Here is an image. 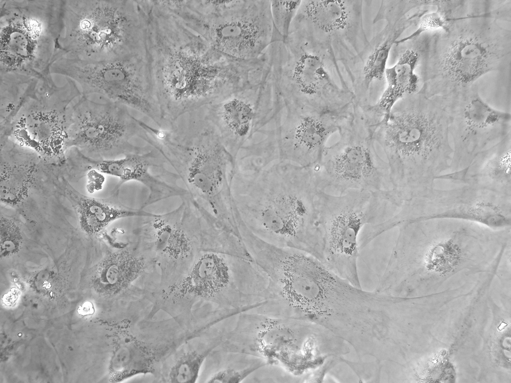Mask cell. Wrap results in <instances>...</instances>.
Instances as JSON below:
<instances>
[{"label": "cell", "mask_w": 511, "mask_h": 383, "mask_svg": "<svg viewBox=\"0 0 511 383\" xmlns=\"http://www.w3.org/2000/svg\"><path fill=\"white\" fill-rule=\"evenodd\" d=\"M231 187L239 216L252 233L323 262L313 168L277 159L265 161L252 172L237 169Z\"/></svg>", "instance_id": "cell-1"}, {"label": "cell", "mask_w": 511, "mask_h": 383, "mask_svg": "<svg viewBox=\"0 0 511 383\" xmlns=\"http://www.w3.org/2000/svg\"><path fill=\"white\" fill-rule=\"evenodd\" d=\"M401 100L376 126L373 138L403 201L434 189L437 178L449 171L453 150L448 115L439 98L411 94Z\"/></svg>", "instance_id": "cell-2"}, {"label": "cell", "mask_w": 511, "mask_h": 383, "mask_svg": "<svg viewBox=\"0 0 511 383\" xmlns=\"http://www.w3.org/2000/svg\"><path fill=\"white\" fill-rule=\"evenodd\" d=\"M139 138L158 150L176 172L190 197L229 229L237 226L231 182L236 160L202 108L186 113L166 129L142 121Z\"/></svg>", "instance_id": "cell-3"}, {"label": "cell", "mask_w": 511, "mask_h": 383, "mask_svg": "<svg viewBox=\"0 0 511 383\" xmlns=\"http://www.w3.org/2000/svg\"><path fill=\"white\" fill-rule=\"evenodd\" d=\"M398 234L385 268L379 277L386 283L419 264L428 271L442 273L476 259H495V232L483 225L453 219L405 223Z\"/></svg>", "instance_id": "cell-4"}, {"label": "cell", "mask_w": 511, "mask_h": 383, "mask_svg": "<svg viewBox=\"0 0 511 383\" xmlns=\"http://www.w3.org/2000/svg\"><path fill=\"white\" fill-rule=\"evenodd\" d=\"M402 203L393 190H353L335 195L318 190L316 205L323 242V263L361 288L357 266L360 234L366 226L392 217Z\"/></svg>", "instance_id": "cell-5"}, {"label": "cell", "mask_w": 511, "mask_h": 383, "mask_svg": "<svg viewBox=\"0 0 511 383\" xmlns=\"http://www.w3.org/2000/svg\"><path fill=\"white\" fill-rule=\"evenodd\" d=\"M63 0H0V72L50 73Z\"/></svg>", "instance_id": "cell-6"}, {"label": "cell", "mask_w": 511, "mask_h": 383, "mask_svg": "<svg viewBox=\"0 0 511 383\" xmlns=\"http://www.w3.org/2000/svg\"><path fill=\"white\" fill-rule=\"evenodd\" d=\"M374 131L363 110H355L338 131V141L326 147L313 168L318 190L335 195L393 190L388 164L376 148Z\"/></svg>", "instance_id": "cell-7"}, {"label": "cell", "mask_w": 511, "mask_h": 383, "mask_svg": "<svg viewBox=\"0 0 511 383\" xmlns=\"http://www.w3.org/2000/svg\"><path fill=\"white\" fill-rule=\"evenodd\" d=\"M273 57L269 71L260 82L202 108L236 161L241 150L251 148L250 144L257 134L268 136L271 130L266 128L269 124H275L283 109L284 101Z\"/></svg>", "instance_id": "cell-8"}, {"label": "cell", "mask_w": 511, "mask_h": 383, "mask_svg": "<svg viewBox=\"0 0 511 383\" xmlns=\"http://www.w3.org/2000/svg\"><path fill=\"white\" fill-rule=\"evenodd\" d=\"M142 130L141 121L120 103L96 94H82L70 107L67 148L76 147L94 161L143 153L145 148L130 142Z\"/></svg>", "instance_id": "cell-9"}, {"label": "cell", "mask_w": 511, "mask_h": 383, "mask_svg": "<svg viewBox=\"0 0 511 383\" xmlns=\"http://www.w3.org/2000/svg\"><path fill=\"white\" fill-rule=\"evenodd\" d=\"M256 343L266 364L306 378L331 359L348 354L351 348L325 327L301 319L264 328L259 333Z\"/></svg>", "instance_id": "cell-10"}, {"label": "cell", "mask_w": 511, "mask_h": 383, "mask_svg": "<svg viewBox=\"0 0 511 383\" xmlns=\"http://www.w3.org/2000/svg\"><path fill=\"white\" fill-rule=\"evenodd\" d=\"M117 3L103 0H63L54 57L87 61L116 59L120 42Z\"/></svg>", "instance_id": "cell-11"}, {"label": "cell", "mask_w": 511, "mask_h": 383, "mask_svg": "<svg viewBox=\"0 0 511 383\" xmlns=\"http://www.w3.org/2000/svg\"><path fill=\"white\" fill-rule=\"evenodd\" d=\"M75 98L68 83L57 79L40 81L16 115L13 133L19 145L46 161L61 155L67 148L69 107Z\"/></svg>", "instance_id": "cell-12"}, {"label": "cell", "mask_w": 511, "mask_h": 383, "mask_svg": "<svg viewBox=\"0 0 511 383\" xmlns=\"http://www.w3.org/2000/svg\"><path fill=\"white\" fill-rule=\"evenodd\" d=\"M441 100L448 115L453 150L449 172L465 168L511 133V114L491 107L477 93H453Z\"/></svg>", "instance_id": "cell-13"}, {"label": "cell", "mask_w": 511, "mask_h": 383, "mask_svg": "<svg viewBox=\"0 0 511 383\" xmlns=\"http://www.w3.org/2000/svg\"><path fill=\"white\" fill-rule=\"evenodd\" d=\"M346 108L321 112L284 102L282 113L267 140L275 150L271 160L287 161L314 168L319 162L329 137L351 118Z\"/></svg>", "instance_id": "cell-14"}, {"label": "cell", "mask_w": 511, "mask_h": 383, "mask_svg": "<svg viewBox=\"0 0 511 383\" xmlns=\"http://www.w3.org/2000/svg\"><path fill=\"white\" fill-rule=\"evenodd\" d=\"M205 21L210 45L234 58H257L274 41L270 0H230L224 9L207 15Z\"/></svg>", "instance_id": "cell-15"}, {"label": "cell", "mask_w": 511, "mask_h": 383, "mask_svg": "<svg viewBox=\"0 0 511 383\" xmlns=\"http://www.w3.org/2000/svg\"><path fill=\"white\" fill-rule=\"evenodd\" d=\"M410 209L412 214L419 213L407 223L453 219L476 223L493 230L511 226V195L465 185L449 190L434 189L412 199Z\"/></svg>", "instance_id": "cell-16"}, {"label": "cell", "mask_w": 511, "mask_h": 383, "mask_svg": "<svg viewBox=\"0 0 511 383\" xmlns=\"http://www.w3.org/2000/svg\"><path fill=\"white\" fill-rule=\"evenodd\" d=\"M166 163L162 154L152 148L147 152L128 154L119 159L94 161L93 168L101 173L119 178L116 191L130 181L143 184L150 192L144 204L147 206L171 196L189 195L187 190L172 182L173 179L180 178L165 168Z\"/></svg>", "instance_id": "cell-17"}, {"label": "cell", "mask_w": 511, "mask_h": 383, "mask_svg": "<svg viewBox=\"0 0 511 383\" xmlns=\"http://www.w3.org/2000/svg\"><path fill=\"white\" fill-rule=\"evenodd\" d=\"M248 260L226 253L201 251L180 284L181 291L212 297L237 293L247 287Z\"/></svg>", "instance_id": "cell-18"}, {"label": "cell", "mask_w": 511, "mask_h": 383, "mask_svg": "<svg viewBox=\"0 0 511 383\" xmlns=\"http://www.w3.org/2000/svg\"><path fill=\"white\" fill-rule=\"evenodd\" d=\"M501 56L484 35L463 31L445 44L439 66L451 81L466 86L496 69Z\"/></svg>", "instance_id": "cell-19"}, {"label": "cell", "mask_w": 511, "mask_h": 383, "mask_svg": "<svg viewBox=\"0 0 511 383\" xmlns=\"http://www.w3.org/2000/svg\"><path fill=\"white\" fill-rule=\"evenodd\" d=\"M511 133L496 145L482 151L465 168L439 176L436 180L511 195Z\"/></svg>", "instance_id": "cell-20"}, {"label": "cell", "mask_w": 511, "mask_h": 383, "mask_svg": "<svg viewBox=\"0 0 511 383\" xmlns=\"http://www.w3.org/2000/svg\"><path fill=\"white\" fill-rule=\"evenodd\" d=\"M12 149L1 151L0 198L10 204L20 203L27 196L34 178L46 162L35 152L14 143Z\"/></svg>", "instance_id": "cell-21"}, {"label": "cell", "mask_w": 511, "mask_h": 383, "mask_svg": "<svg viewBox=\"0 0 511 383\" xmlns=\"http://www.w3.org/2000/svg\"><path fill=\"white\" fill-rule=\"evenodd\" d=\"M418 58L416 51L408 49L393 66L387 67L384 75L387 84L385 90L374 105L364 110L371 125L376 126L388 117L399 100L416 91L419 82V77L415 73Z\"/></svg>", "instance_id": "cell-22"}, {"label": "cell", "mask_w": 511, "mask_h": 383, "mask_svg": "<svg viewBox=\"0 0 511 383\" xmlns=\"http://www.w3.org/2000/svg\"><path fill=\"white\" fill-rule=\"evenodd\" d=\"M68 194L75 203L83 229L89 233H98L113 221L126 217L145 216L159 217L163 214L152 213L126 207L113 198L100 199L81 194L70 187Z\"/></svg>", "instance_id": "cell-23"}, {"label": "cell", "mask_w": 511, "mask_h": 383, "mask_svg": "<svg viewBox=\"0 0 511 383\" xmlns=\"http://www.w3.org/2000/svg\"><path fill=\"white\" fill-rule=\"evenodd\" d=\"M145 256L130 248L108 254L100 263L101 279L111 292L126 290L144 271L147 265Z\"/></svg>", "instance_id": "cell-24"}, {"label": "cell", "mask_w": 511, "mask_h": 383, "mask_svg": "<svg viewBox=\"0 0 511 383\" xmlns=\"http://www.w3.org/2000/svg\"><path fill=\"white\" fill-rule=\"evenodd\" d=\"M157 218L152 226V243L154 250L168 259L179 260L188 258L194 251L204 250L203 242L191 238L181 226L163 219Z\"/></svg>", "instance_id": "cell-25"}, {"label": "cell", "mask_w": 511, "mask_h": 383, "mask_svg": "<svg viewBox=\"0 0 511 383\" xmlns=\"http://www.w3.org/2000/svg\"><path fill=\"white\" fill-rule=\"evenodd\" d=\"M153 372V358L145 346L130 339L124 340L119 344L111 362L112 382H119L137 375Z\"/></svg>", "instance_id": "cell-26"}, {"label": "cell", "mask_w": 511, "mask_h": 383, "mask_svg": "<svg viewBox=\"0 0 511 383\" xmlns=\"http://www.w3.org/2000/svg\"><path fill=\"white\" fill-rule=\"evenodd\" d=\"M294 18L306 20L321 30L330 32L346 26L348 12L341 0L302 1Z\"/></svg>", "instance_id": "cell-27"}, {"label": "cell", "mask_w": 511, "mask_h": 383, "mask_svg": "<svg viewBox=\"0 0 511 383\" xmlns=\"http://www.w3.org/2000/svg\"><path fill=\"white\" fill-rule=\"evenodd\" d=\"M38 78L14 72H0L1 116H15L33 93Z\"/></svg>", "instance_id": "cell-28"}, {"label": "cell", "mask_w": 511, "mask_h": 383, "mask_svg": "<svg viewBox=\"0 0 511 383\" xmlns=\"http://www.w3.org/2000/svg\"><path fill=\"white\" fill-rule=\"evenodd\" d=\"M215 347L212 346L202 352L194 351L183 355L171 369L169 374L170 382L196 383L204 361Z\"/></svg>", "instance_id": "cell-29"}, {"label": "cell", "mask_w": 511, "mask_h": 383, "mask_svg": "<svg viewBox=\"0 0 511 383\" xmlns=\"http://www.w3.org/2000/svg\"><path fill=\"white\" fill-rule=\"evenodd\" d=\"M302 0H270V12L274 30L285 39Z\"/></svg>", "instance_id": "cell-30"}, {"label": "cell", "mask_w": 511, "mask_h": 383, "mask_svg": "<svg viewBox=\"0 0 511 383\" xmlns=\"http://www.w3.org/2000/svg\"><path fill=\"white\" fill-rule=\"evenodd\" d=\"M396 40L395 38L387 40L368 56L363 69L367 82L380 80L384 77L390 52Z\"/></svg>", "instance_id": "cell-31"}, {"label": "cell", "mask_w": 511, "mask_h": 383, "mask_svg": "<svg viewBox=\"0 0 511 383\" xmlns=\"http://www.w3.org/2000/svg\"><path fill=\"white\" fill-rule=\"evenodd\" d=\"M0 227V257L2 258L18 251L22 238L19 228L11 220L1 217Z\"/></svg>", "instance_id": "cell-32"}, {"label": "cell", "mask_w": 511, "mask_h": 383, "mask_svg": "<svg viewBox=\"0 0 511 383\" xmlns=\"http://www.w3.org/2000/svg\"><path fill=\"white\" fill-rule=\"evenodd\" d=\"M452 20L444 10L439 8L436 11L427 12L422 16L419 21L418 28L411 35L395 43H401L417 37L424 32L431 31L444 28Z\"/></svg>", "instance_id": "cell-33"}, {"label": "cell", "mask_w": 511, "mask_h": 383, "mask_svg": "<svg viewBox=\"0 0 511 383\" xmlns=\"http://www.w3.org/2000/svg\"><path fill=\"white\" fill-rule=\"evenodd\" d=\"M342 363L347 365L362 382L379 383L381 382L382 364L375 360L352 361L341 358Z\"/></svg>", "instance_id": "cell-34"}, {"label": "cell", "mask_w": 511, "mask_h": 383, "mask_svg": "<svg viewBox=\"0 0 511 383\" xmlns=\"http://www.w3.org/2000/svg\"><path fill=\"white\" fill-rule=\"evenodd\" d=\"M266 365L261 362L244 369H225L216 373L208 381V383H238L242 382L252 373Z\"/></svg>", "instance_id": "cell-35"}]
</instances>
